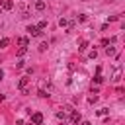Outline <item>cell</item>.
Instances as JSON below:
<instances>
[{"mask_svg":"<svg viewBox=\"0 0 125 125\" xmlns=\"http://www.w3.org/2000/svg\"><path fill=\"white\" fill-rule=\"evenodd\" d=\"M2 8H4V10H12V8H14V2H12V0H2Z\"/></svg>","mask_w":125,"mask_h":125,"instance_id":"5b68a950","label":"cell"},{"mask_svg":"<svg viewBox=\"0 0 125 125\" xmlns=\"http://www.w3.org/2000/svg\"><path fill=\"white\" fill-rule=\"evenodd\" d=\"M96 57H98V51H96V49H94V51H90V53H88V59H96Z\"/></svg>","mask_w":125,"mask_h":125,"instance_id":"ac0fdd59","label":"cell"},{"mask_svg":"<svg viewBox=\"0 0 125 125\" xmlns=\"http://www.w3.org/2000/svg\"><path fill=\"white\" fill-rule=\"evenodd\" d=\"M80 121H82V115H80V111L72 109V111H70V123H72V125H78Z\"/></svg>","mask_w":125,"mask_h":125,"instance_id":"7a4b0ae2","label":"cell"},{"mask_svg":"<svg viewBox=\"0 0 125 125\" xmlns=\"http://www.w3.org/2000/svg\"><path fill=\"white\" fill-rule=\"evenodd\" d=\"M80 125H92L90 121H80Z\"/></svg>","mask_w":125,"mask_h":125,"instance_id":"7402d4cb","label":"cell"},{"mask_svg":"<svg viewBox=\"0 0 125 125\" xmlns=\"http://www.w3.org/2000/svg\"><path fill=\"white\" fill-rule=\"evenodd\" d=\"M35 10L43 12V10H45V2H43V0H37V2H35Z\"/></svg>","mask_w":125,"mask_h":125,"instance_id":"52a82bcc","label":"cell"},{"mask_svg":"<svg viewBox=\"0 0 125 125\" xmlns=\"http://www.w3.org/2000/svg\"><path fill=\"white\" fill-rule=\"evenodd\" d=\"M94 82H96V84H102V82H104V76H102V74H96V76H94Z\"/></svg>","mask_w":125,"mask_h":125,"instance_id":"2e32d148","label":"cell"},{"mask_svg":"<svg viewBox=\"0 0 125 125\" xmlns=\"http://www.w3.org/2000/svg\"><path fill=\"white\" fill-rule=\"evenodd\" d=\"M20 45H21V47H27V45H29V39H27V37H21V39H20Z\"/></svg>","mask_w":125,"mask_h":125,"instance_id":"7c38bea8","label":"cell"},{"mask_svg":"<svg viewBox=\"0 0 125 125\" xmlns=\"http://www.w3.org/2000/svg\"><path fill=\"white\" fill-rule=\"evenodd\" d=\"M109 113V109L107 107H102V109H98V115H107Z\"/></svg>","mask_w":125,"mask_h":125,"instance_id":"e0dca14e","label":"cell"},{"mask_svg":"<svg viewBox=\"0 0 125 125\" xmlns=\"http://www.w3.org/2000/svg\"><path fill=\"white\" fill-rule=\"evenodd\" d=\"M31 123H33V125H41V123H43V113H39V111L31 113Z\"/></svg>","mask_w":125,"mask_h":125,"instance_id":"3957f363","label":"cell"},{"mask_svg":"<svg viewBox=\"0 0 125 125\" xmlns=\"http://www.w3.org/2000/svg\"><path fill=\"white\" fill-rule=\"evenodd\" d=\"M25 31H27L31 37H39V35H41V31L37 29V25H27V29H25Z\"/></svg>","mask_w":125,"mask_h":125,"instance_id":"277c9868","label":"cell"},{"mask_svg":"<svg viewBox=\"0 0 125 125\" xmlns=\"http://www.w3.org/2000/svg\"><path fill=\"white\" fill-rule=\"evenodd\" d=\"M8 45H10V39H8V37L0 39V49H2V47H8Z\"/></svg>","mask_w":125,"mask_h":125,"instance_id":"30bf717a","label":"cell"},{"mask_svg":"<svg viewBox=\"0 0 125 125\" xmlns=\"http://www.w3.org/2000/svg\"><path fill=\"white\" fill-rule=\"evenodd\" d=\"M45 27H47V21H45V20H41V21L37 23V29L41 31V29H45Z\"/></svg>","mask_w":125,"mask_h":125,"instance_id":"8fae6325","label":"cell"},{"mask_svg":"<svg viewBox=\"0 0 125 125\" xmlns=\"http://www.w3.org/2000/svg\"><path fill=\"white\" fill-rule=\"evenodd\" d=\"M86 18H88L86 14H80V16H78V21H86Z\"/></svg>","mask_w":125,"mask_h":125,"instance_id":"44dd1931","label":"cell"},{"mask_svg":"<svg viewBox=\"0 0 125 125\" xmlns=\"http://www.w3.org/2000/svg\"><path fill=\"white\" fill-rule=\"evenodd\" d=\"M2 78H4V70L0 68V80H2Z\"/></svg>","mask_w":125,"mask_h":125,"instance_id":"603a6c76","label":"cell"},{"mask_svg":"<svg viewBox=\"0 0 125 125\" xmlns=\"http://www.w3.org/2000/svg\"><path fill=\"white\" fill-rule=\"evenodd\" d=\"M27 84H29V78L27 76H21L18 80V88L21 90V94H27Z\"/></svg>","mask_w":125,"mask_h":125,"instance_id":"6da1fadb","label":"cell"},{"mask_svg":"<svg viewBox=\"0 0 125 125\" xmlns=\"http://www.w3.org/2000/svg\"><path fill=\"white\" fill-rule=\"evenodd\" d=\"M47 47H49V43H47V41H41V43H39V51H41V53H43Z\"/></svg>","mask_w":125,"mask_h":125,"instance_id":"4fadbf2b","label":"cell"},{"mask_svg":"<svg viewBox=\"0 0 125 125\" xmlns=\"http://www.w3.org/2000/svg\"><path fill=\"white\" fill-rule=\"evenodd\" d=\"M105 55H109V57H111V55H115V47H113V45L105 47Z\"/></svg>","mask_w":125,"mask_h":125,"instance_id":"ba28073f","label":"cell"},{"mask_svg":"<svg viewBox=\"0 0 125 125\" xmlns=\"http://www.w3.org/2000/svg\"><path fill=\"white\" fill-rule=\"evenodd\" d=\"M25 53H27V47H20L18 49V57H23Z\"/></svg>","mask_w":125,"mask_h":125,"instance_id":"5bb4252c","label":"cell"},{"mask_svg":"<svg viewBox=\"0 0 125 125\" xmlns=\"http://www.w3.org/2000/svg\"><path fill=\"white\" fill-rule=\"evenodd\" d=\"M57 119H61V121L64 123V119H66V117H64V113H62V111H57Z\"/></svg>","mask_w":125,"mask_h":125,"instance_id":"d6986e66","label":"cell"},{"mask_svg":"<svg viewBox=\"0 0 125 125\" xmlns=\"http://www.w3.org/2000/svg\"><path fill=\"white\" fill-rule=\"evenodd\" d=\"M31 125H33V123H31Z\"/></svg>","mask_w":125,"mask_h":125,"instance_id":"cb8c5ba5","label":"cell"},{"mask_svg":"<svg viewBox=\"0 0 125 125\" xmlns=\"http://www.w3.org/2000/svg\"><path fill=\"white\" fill-rule=\"evenodd\" d=\"M59 25H61V27H68V20H66V18H61V20H59Z\"/></svg>","mask_w":125,"mask_h":125,"instance_id":"9c48e42d","label":"cell"},{"mask_svg":"<svg viewBox=\"0 0 125 125\" xmlns=\"http://www.w3.org/2000/svg\"><path fill=\"white\" fill-rule=\"evenodd\" d=\"M119 76H121V68H115V72H113V80L117 82V80H119Z\"/></svg>","mask_w":125,"mask_h":125,"instance_id":"9a60e30c","label":"cell"},{"mask_svg":"<svg viewBox=\"0 0 125 125\" xmlns=\"http://www.w3.org/2000/svg\"><path fill=\"white\" fill-rule=\"evenodd\" d=\"M86 49H88V41H86V39H82V41L78 43V51H80V53H84Z\"/></svg>","mask_w":125,"mask_h":125,"instance_id":"8992f818","label":"cell"},{"mask_svg":"<svg viewBox=\"0 0 125 125\" xmlns=\"http://www.w3.org/2000/svg\"><path fill=\"white\" fill-rule=\"evenodd\" d=\"M88 102H90V104H96V102H98V96H90Z\"/></svg>","mask_w":125,"mask_h":125,"instance_id":"ffe728a7","label":"cell"}]
</instances>
